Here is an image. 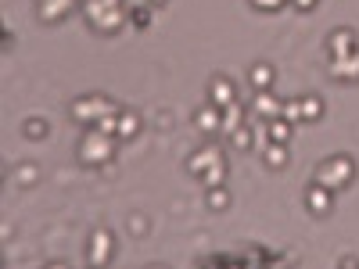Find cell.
I'll return each mask as SVG.
<instances>
[{"label": "cell", "instance_id": "6da1fadb", "mask_svg": "<svg viewBox=\"0 0 359 269\" xmlns=\"http://www.w3.org/2000/svg\"><path fill=\"white\" fill-rule=\"evenodd\" d=\"M83 18L97 36H118L130 25L126 0H83Z\"/></svg>", "mask_w": 359, "mask_h": 269}, {"label": "cell", "instance_id": "7a4b0ae2", "mask_svg": "<svg viewBox=\"0 0 359 269\" xmlns=\"http://www.w3.org/2000/svg\"><path fill=\"white\" fill-rule=\"evenodd\" d=\"M184 169L198 179V184H205V187H216V184H223L226 179V172H230V165H226V155H223V147L219 144H201L198 151H191L187 155V162H184Z\"/></svg>", "mask_w": 359, "mask_h": 269}, {"label": "cell", "instance_id": "3957f363", "mask_svg": "<svg viewBox=\"0 0 359 269\" xmlns=\"http://www.w3.org/2000/svg\"><path fill=\"white\" fill-rule=\"evenodd\" d=\"M115 144H118V137H111V133H104L97 126H86L79 133V140H76V158L86 169H101V165H108L118 155Z\"/></svg>", "mask_w": 359, "mask_h": 269}, {"label": "cell", "instance_id": "277c9868", "mask_svg": "<svg viewBox=\"0 0 359 269\" xmlns=\"http://www.w3.org/2000/svg\"><path fill=\"white\" fill-rule=\"evenodd\" d=\"M313 179H316V184H323V187H331V191L338 194V191H345V187L355 184V158L345 155V151H341V155H327V158L316 165Z\"/></svg>", "mask_w": 359, "mask_h": 269}, {"label": "cell", "instance_id": "5b68a950", "mask_svg": "<svg viewBox=\"0 0 359 269\" xmlns=\"http://www.w3.org/2000/svg\"><path fill=\"white\" fill-rule=\"evenodd\" d=\"M123 104L118 101H111V97H104V94H83V97H72V104H69V118L76 126H97V118L101 115H108V111H118Z\"/></svg>", "mask_w": 359, "mask_h": 269}, {"label": "cell", "instance_id": "8992f818", "mask_svg": "<svg viewBox=\"0 0 359 269\" xmlns=\"http://www.w3.org/2000/svg\"><path fill=\"white\" fill-rule=\"evenodd\" d=\"M323 115H327V104H323L320 94H298V97L284 101V118H291V123H309V126H316Z\"/></svg>", "mask_w": 359, "mask_h": 269}, {"label": "cell", "instance_id": "52a82bcc", "mask_svg": "<svg viewBox=\"0 0 359 269\" xmlns=\"http://www.w3.org/2000/svg\"><path fill=\"white\" fill-rule=\"evenodd\" d=\"M115 258V233L108 226H94L86 237V262L90 265H108Z\"/></svg>", "mask_w": 359, "mask_h": 269}, {"label": "cell", "instance_id": "ba28073f", "mask_svg": "<svg viewBox=\"0 0 359 269\" xmlns=\"http://www.w3.org/2000/svg\"><path fill=\"white\" fill-rule=\"evenodd\" d=\"M323 50H327V57L352 54V50H359V33H355L352 25H338V29H331V33H327Z\"/></svg>", "mask_w": 359, "mask_h": 269}, {"label": "cell", "instance_id": "9c48e42d", "mask_svg": "<svg viewBox=\"0 0 359 269\" xmlns=\"http://www.w3.org/2000/svg\"><path fill=\"white\" fill-rule=\"evenodd\" d=\"M79 8H83V0H36V18L43 25H57Z\"/></svg>", "mask_w": 359, "mask_h": 269}, {"label": "cell", "instance_id": "30bf717a", "mask_svg": "<svg viewBox=\"0 0 359 269\" xmlns=\"http://www.w3.org/2000/svg\"><path fill=\"white\" fill-rule=\"evenodd\" d=\"M302 201H306V208H309L316 219H323V216H331V212H334V191H331V187H323V184H316V179L306 187Z\"/></svg>", "mask_w": 359, "mask_h": 269}, {"label": "cell", "instance_id": "8fae6325", "mask_svg": "<svg viewBox=\"0 0 359 269\" xmlns=\"http://www.w3.org/2000/svg\"><path fill=\"white\" fill-rule=\"evenodd\" d=\"M334 83H345V86H355L359 83V50L352 54H341V57H331V65H327Z\"/></svg>", "mask_w": 359, "mask_h": 269}, {"label": "cell", "instance_id": "7c38bea8", "mask_svg": "<svg viewBox=\"0 0 359 269\" xmlns=\"http://www.w3.org/2000/svg\"><path fill=\"white\" fill-rule=\"evenodd\" d=\"M237 101V86H233V79L230 76H212L208 79V104H216V108H226V104H233Z\"/></svg>", "mask_w": 359, "mask_h": 269}, {"label": "cell", "instance_id": "4fadbf2b", "mask_svg": "<svg viewBox=\"0 0 359 269\" xmlns=\"http://www.w3.org/2000/svg\"><path fill=\"white\" fill-rule=\"evenodd\" d=\"M252 115L259 118V123H266V118H273V115H284V101L273 97V90H255V97H252Z\"/></svg>", "mask_w": 359, "mask_h": 269}, {"label": "cell", "instance_id": "5bb4252c", "mask_svg": "<svg viewBox=\"0 0 359 269\" xmlns=\"http://www.w3.org/2000/svg\"><path fill=\"white\" fill-rule=\"evenodd\" d=\"M194 130H198V133H205V137L223 133V108H216V104L198 108V111H194Z\"/></svg>", "mask_w": 359, "mask_h": 269}, {"label": "cell", "instance_id": "9a60e30c", "mask_svg": "<svg viewBox=\"0 0 359 269\" xmlns=\"http://www.w3.org/2000/svg\"><path fill=\"white\" fill-rule=\"evenodd\" d=\"M259 155H262V165L266 169H287V162H291V151H287V144H280V140H266V144H259Z\"/></svg>", "mask_w": 359, "mask_h": 269}, {"label": "cell", "instance_id": "2e32d148", "mask_svg": "<svg viewBox=\"0 0 359 269\" xmlns=\"http://www.w3.org/2000/svg\"><path fill=\"white\" fill-rule=\"evenodd\" d=\"M273 83H277V69L269 62H252L248 65V86L252 90H273Z\"/></svg>", "mask_w": 359, "mask_h": 269}, {"label": "cell", "instance_id": "e0dca14e", "mask_svg": "<svg viewBox=\"0 0 359 269\" xmlns=\"http://www.w3.org/2000/svg\"><path fill=\"white\" fill-rule=\"evenodd\" d=\"M245 118H248V108H245L241 97H237L233 104H226V108H223V137H230L233 130H241Z\"/></svg>", "mask_w": 359, "mask_h": 269}, {"label": "cell", "instance_id": "ac0fdd59", "mask_svg": "<svg viewBox=\"0 0 359 269\" xmlns=\"http://www.w3.org/2000/svg\"><path fill=\"white\" fill-rule=\"evenodd\" d=\"M140 115L137 111H130V108H123V111H118V130H115V137L118 140H133L137 133H140Z\"/></svg>", "mask_w": 359, "mask_h": 269}, {"label": "cell", "instance_id": "d6986e66", "mask_svg": "<svg viewBox=\"0 0 359 269\" xmlns=\"http://www.w3.org/2000/svg\"><path fill=\"white\" fill-rule=\"evenodd\" d=\"M230 191L226 184H216V187H205V205H208V212H226L230 208Z\"/></svg>", "mask_w": 359, "mask_h": 269}, {"label": "cell", "instance_id": "ffe728a7", "mask_svg": "<svg viewBox=\"0 0 359 269\" xmlns=\"http://www.w3.org/2000/svg\"><path fill=\"white\" fill-rule=\"evenodd\" d=\"M255 144H259V133H255L252 123H245L241 130H233V133H230V147H233V151H252Z\"/></svg>", "mask_w": 359, "mask_h": 269}, {"label": "cell", "instance_id": "44dd1931", "mask_svg": "<svg viewBox=\"0 0 359 269\" xmlns=\"http://www.w3.org/2000/svg\"><path fill=\"white\" fill-rule=\"evenodd\" d=\"M155 22V8H147V4H130V25L133 29H147Z\"/></svg>", "mask_w": 359, "mask_h": 269}, {"label": "cell", "instance_id": "7402d4cb", "mask_svg": "<svg viewBox=\"0 0 359 269\" xmlns=\"http://www.w3.org/2000/svg\"><path fill=\"white\" fill-rule=\"evenodd\" d=\"M11 179H15L18 187H33L36 179H40V169H36L33 162H25V165H18V169L11 172Z\"/></svg>", "mask_w": 359, "mask_h": 269}, {"label": "cell", "instance_id": "603a6c76", "mask_svg": "<svg viewBox=\"0 0 359 269\" xmlns=\"http://www.w3.org/2000/svg\"><path fill=\"white\" fill-rule=\"evenodd\" d=\"M22 133H25L29 140H43V137L50 133V126L43 123V118H25V123H22Z\"/></svg>", "mask_w": 359, "mask_h": 269}, {"label": "cell", "instance_id": "cb8c5ba5", "mask_svg": "<svg viewBox=\"0 0 359 269\" xmlns=\"http://www.w3.org/2000/svg\"><path fill=\"white\" fill-rule=\"evenodd\" d=\"M252 4V11H259V15H277V11H284L291 0H248Z\"/></svg>", "mask_w": 359, "mask_h": 269}, {"label": "cell", "instance_id": "d4e9b609", "mask_svg": "<svg viewBox=\"0 0 359 269\" xmlns=\"http://www.w3.org/2000/svg\"><path fill=\"white\" fill-rule=\"evenodd\" d=\"M316 4H320V0H291L294 11H316Z\"/></svg>", "mask_w": 359, "mask_h": 269}, {"label": "cell", "instance_id": "484cf974", "mask_svg": "<svg viewBox=\"0 0 359 269\" xmlns=\"http://www.w3.org/2000/svg\"><path fill=\"white\" fill-rule=\"evenodd\" d=\"M130 4H147V8H162V4H169V0H130Z\"/></svg>", "mask_w": 359, "mask_h": 269}, {"label": "cell", "instance_id": "4316f807", "mask_svg": "<svg viewBox=\"0 0 359 269\" xmlns=\"http://www.w3.org/2000/svg\"><path fill=\"white\" fill-rule=\"evenodd\" d=\"M144 226H147V223H144V219H137V216H133V219H130V230H133V233H140V230H144Z\"/></svg>", "mask_w": 359, "mask_h": 269}]
</instances>
